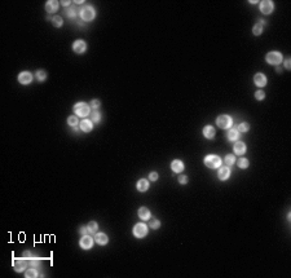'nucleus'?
<instances>
[{
	"mask_svg": "<svg viewBox=\"0 0 291 278\" xmlns=\"http://www.w3.org/2000/svg\"><path fill=\"white\" fill-rule=\"evenodd\" d=\"M216 123H217V125H219L220 128L226 129V128L232 127V124H233V119H232L230 116H228V115H221V116H219V118L216 119Z\"/></svg>",
	"mask_w": 291,
	"mask_h": 278,
	"instance_id": "nucleus-5",
	"label": "nucleus"
},
{
	"mask_svg": "<svg viewBox=\"0 0 291 278\" xmlns=\"http://www.w3.org/2000/svg\"><path fill=\"white\" fill-rule=\"evenodd\" d=\"M58 9V2L56 0H49V2L45 3V11L49 12V13H53V12H57Z\"/></svg>",
	"mask_w": 291,
	"mask_h": 278,
	"instance_id": "nucleus-13",
	"label": "nucleus"
},
{
	"mask_svg": "<svg viewBox=\"0 0 291 278\" xmlns=\"http://www.w3.org/2000/svg\"><path fill=\"white\" fill-rule=\"evenodd\" d=\"M25 276L26 277H36V276H38V272H36L35 269H29V270L26 272Z\"/></svg>",
	"mask_w": 291,
	"mask_h": 278,
	"instance_id": "nucleus-34",
	"label": "nucleus"
},
{
	"mask_svg": "<svg viewBox=\"0 0 291 278\" xmlns=\"http://www.w3.org/2000/svg\"><path fill=\"white\" fill-rule=\"evenodd\" d=\"M230 176V168L226 166V167H221L219 169V178L220 180H226Z\"/></svg>",
	"mask_w": 291,
	"mask_h": 278,
	"instance_id": "nucleus-16",
	"label": "nucleus"
},
{
	"mask_svg": "<svg viewBox=\"0 0 291 278\" xmlns=\"http://www.w3.org/2000/svg\"><path fill=\"white\" fill-rule=\"evenodd\" d=\"M92 243H93V241H92V238H91V237H88V235H83V237H82V239H80V247H82V248L88 250V248L92 247Z\"/></svg>",
	"mask_w": 291,
	"mask_h": 278,
	"instance_id": "nucleus-10",
	"label": "nucleus"
},
{
	"mask_svg": "<svg viewBox=\"0 0 291 278\" xmlns=\"http://www.w3.org/2000/svg\"><path fill=\"white\" fill-rule=\"evenodd\" d=\"M290 64H291V60H290V58H287V60L285 61V67H286V69H287V70H290V69H291V67H290Z\"/></svg>",
	"mask_w": 291,
	"mask_h": 278,
	"instance_id": "nucleus-39",
	"label": "nucleus"
},
{
	"mask_svg": "<svg viewBox=\"0 0 291 278\" xmlns=\"http://www.w3.org/2000/svg\"><path fill=\"white\" fill-rule=\"evenodd\" d=\"M92 119H93V122H96V123H98L100 120H101V114L98 113L97 110H94L93 113H92Z\"/></svg>",
	"mask_w": 291,
	"mask_h": 278,
	"instance_id": "nucleus-30",
	"label": "nucleus"
},
{
	"mask_svg": "<svg viewBox=\"0 0 291 278\" xmlns=\"http://www.w3.org/2000/svg\"><path fill=\"white\" fill-rule=\"evenodd\" d=\"M74 111L78 116H87L91 111V107H89V105L85 104V102H78V104L74 106Z\"/></svg>",
	"mask_w": 291,
	"mask_h": 278,
	"instance_id": "nucleus-2",
	"label": "nucleus"
},
{
	"mask_svg": "<svg viewBox=\"0 0 291 278\" xmlns=\"http://www.w3.org/2000/svg\"><path fill=\"white\" fill-rule=\"evenodd\" d=\"M238 167L239 168H247L248 167V160L246 158H241L238 160Z\"/></svg>",
	"mask_w": 291,
	"mask_h": 278,
	"instance_id": "nucleus-27",
	"label": "nucleus"
},
{
	"mask_svg": "<svg viewBox=\"0 0 291 278\" xmlns=\"http://www.w3.org/2000/svg\"><path fill=\"white\" fill-rule=\"evenodd\" d=\"M248 128H250L248 123H241V124H239V127H238V129H239L241 132H247V131H248Z\"/></svg>",
	"mask_w": 291,
	"mask_h": 278,
	"instance_id": "nucleus-31",
	"label": "nucleus"
},
{
	"mask_svg": "<svg viewBox=\"0 0 291 278\" xmlns=\"http://www.w3.org/2000/svg\"><path fill=\"white\" fill-rule=\"evenodd\" d=\"M224 162H225V164L228 166H232V164H234V162H235V158H234V155H232V154H228L225 156V159H224Z\"/></svg>",
	"mask_w": 291,
	"mask_h": 278,
	"instance_id": "nucleus-24",
	"label": "nucleus"
},
{
	"mask_svg": "<svg viewBox=\"0 0 291 278\" xmlns=\"http://www.w3.org/2000/svg\"><path fill=\"white\" fill-rule=\"evenodd\" d=\"M204 164L210 168H219L220 164H221V159H220V156L211 154V155H207L206 158H204Z\"/></svg>",
	"mask_w": 291,
	"mask_h": 278,
	"instance_id": "nucleus-1",
	"label": "nucleus"
},
{
	"mask_svg": "<svg viewBox=\"0 0 291 278\" xmlns=\"http://www.w3.org/2000/svg\"><path fill=\"white\" fill-rule=\"evenodd\" d=\"M171 168H172V171H174V172L180 173V172L184 171V163L181 162V160L176 159V160H174V162L171 163Z\"/></svg>",
	"mask_w": 291,
	"mask_h": 278,
	"instance_id": "nucleus-12",
	"label": "nucleus"
},
{
	"mask_svg": "<svg viewBox=\"0 0 291 278\" xmlns=\"http://www.w3.org/2000/svg\"><path fill=\"white\" fill-rule=\"evenodd\" d=\"M139 217L142 219V220H149L150 219V211L146 207H141L139 210Z\"/></svg>",
	"mask_w": 291,
	"mask_h": 278,
	"instance_id": "nucleus-19",
	"label": "nucleus"
},
{
	"mask_svg": "<svg viewBox=\"0 0 291 278\" xmlns=\"http://www.w3.org/2000/svg\"><path fill=\"white\" fill-rule=\"evenodd\" d=\"M254 82H255V84H256L257 87H264L265 84H267V78H265L264 74L257 73L255 77H254Z\"/></svg>",
	"mask_w": 291,
	"mask_h": 278,
	"instance_id": "nucleus-11",
	"label": "nucleus"
},
{
	"mask_svg": "<svg viewBox=\"0 0 291 278\" xmlns=\"http://www.w3.org/2000/svg\"><path fill=\"white\" fill-rule=\"evenodd\" d=\"M179 181H180V184H186V182H188V177L183 175V176L179 177Z\"/></svg>",
	"mask_w": 291,
	"mask_h": 278,
	"instance_id": "nucleus-38",
	"label": "nucleus"
},
{
	"mask_svg": "<svg viewBox=\"0 0 291 278\" xmlns=\"http://www.w3.org/2000/svg\"><path fill=\"white\" fill-rule=\"evenodd\" d=\"M252 33H254V35H260L263 33V26H260V24L255 25L252 29Z\"/></svg>",
	"mask_w": 291,
	"mask_h": 278,
	"instance_id": "nucleus-29",
	"label": "nucleus"
},
{
	"mask_svg": "<svg viewBox=\"0 0 291 278\" xmlns=\"http://www.w3.org/2000/svg\"><path fill=\"white\" fill-rule=\"evenodd\" d=\"M52 24H53V26L54 27H61L62 26V18L60 16H56V17H53V20H52Z\"/></svg>",
	"mask_w": 291,
	"mask_h": 278,
	"instance_id": "nucleus-25",
	"label": "nucleus"
},
{
	"mask_svg": "<svg viewBox=\"0 0 291 278\" xmlns=\"http://www.w3.org/2000/svg\"><path fill=\"white\" fill-rule=\"evenodd\" d=\"M72 49H74V52H76V53H83V52H85V49H87V44H85V42H83V40H76V42L72 44Z\"/></svg>",
	"mask_w": 291,
	"mask_h": 278,
	"instance_id": "nucleus-9",
	"label": "nucleus"
},
{
	"mask_svg": "<svg viewBox=\"0 0 291 278\" xmlns=\"http://www.w3.org/2000/svg\"><path fill=\"white\" fill-rule=\"evenodd\" d=\"M274 9V4L273 2H269V0H265V2L260 3V11L263 14H270Z\"/></svg>",
	"mask_w": 291,
	"mask_h": 278,
	"instance_id": "nucleus-7",
	"label": "nucleus"
},
{
	"mask_svg": "<svg viewBox=\"0 0 291 278\" xmlns=\"http://www.w3.org/2000/svg\"><path fill=\"white\" fill-rule=\"evenodd\" d=\"M158 173L157 172H150V175H149V180L150 181H157L158 180Z\"/></svg>",
	"mask_w": 291,
	"mask_h": 278,
	"instance_id": "nucleus-37",
	"label": "nucleus"
},
{
	"mask_svg": "<svg viewBox=\"0 0 291 278\" xmlns=\"http://www.w3.org/2000/svg\"><path fill=\"white\" fill-rule=\"evenodd\" d=\"M255 97H256V100L261 101V100H264V97H265V93L263 92V91H257V92L255 93Z\"/></svg>",
	"mask_w": 291,
	"mask_h": 278,
	"instance_id": "nucleus-33",
	"label": "nucleus"
},
{
	"mask_svg": "<svg viewBox=\"0 0 291 278\" xmlns=\"http://www.w3.org/2000/svg\"><path fill=\"white\" fill-rule=\"evenodd\" d=\"M149 189V182L145 180V178H141L137 182V190L139 191H146Z\"/></svg>",
	"mask_w": 291,
	"mask_h": 278,
	"instance_id": "nucleus-21",
	"label": "nucleus"
},
{
	"mask_svg": "<svg viewBox=\"0 0 291 278\" xmlns=\"http://www.w3.org/2000/svg\"><path fill=\"white\" fill-rule=\"evenodd\" d=\"M133 234H135V237H137V238H142V237L148 234V226L142 223L136 224L133 228Z\"/></svg>",
	"mask_w": 291,
	"mask_h": 278,
	"instance_id": "nucleus-6",
	"label": "nucleus"
},
{
	"mask_svg": "<svg viewBox=\"0 0 291 278\" xmlns=\"http://www.w3.org/2000/svg\"><path fill=\"white\" fill-rule=\"evenodd\" d=\"M203 134L206 138H212L215 136V128L211 127V125H206V127L203 128Z\"/></svg>",
	"mask_w": 291,
	"mask_h": 278,
	"instance_id": "nucleus-18",
	"label": "nucleus"
},
{
	"mask_svg": "<svg viewBox=\"0 0 291 278\" xmlns=\"http://www.w3.org/2000/svg\"><path fill=\"white\" fill-rule=\"evenodd\" d=\"M94 16H96V12H94V9L92 7H89V5H87V7H83L80 9V17H82V20H84V21H92L93 18H94Z\"/></svg>",
	"mask_w": 291,
	"mask_h": 278,
	"instance_id": "nucleus-3",
	"label": "nucleus"
},
{
	"mask_svg": "<svg viewBox=\"0 0 291 278\" xmlns=\"http://www.w3.org/2000/svg\"><path fill=\"white\" fill-rule=\"evenodd\" d=\"M36 78H38L39 82H43V80H45V78H47V74H45V71L39 70L38 73H36Z\"/></svg>",
	"mask_w": 291,
	"mask_h": 278,
	"instance_id": "nucleus-28",
	"label": "nucleus"
},
{
	"mask_svg": "<svg viewBox=\"0 0 291 278\" xmlns=\"http://www.w3.org/2000/svg\"><path fill=\"white\" fill-rule=\"evenodd\" d=\"M67 123H69L70 125H72V127H75V125L79 123L78 116H75V115H71V116H69V118H67Z\"/></svg>",
	"mask_w": 291,
	"mask_h": 278,
	"instance_id": "nucleus-26",
	"label": "nucleus"
},
{
	"mask_svg": "<svg viewBox=\"0 0 291 278\" xmlns=\"http://www.w3.org/2000/svg\"><path fill=\"white\" fill-rule=\"evenodd\" d=\"M75 9L74 8H67V11H66V16L69 17V18H72V17H75Z\"/></svg>",
	"mask_w": 291,
	"mask_h": 278,
	"instance_id": "nucleus-32",
	"label": "nucleus"
},
{
	"mask_svg": "<svg viewBox=\"0 0 291 278\" xmlns=\"http://www.w3.org/2000/svg\"><path fill=\"white\" fill-rule=\"evenodd\" d=\"M150 226H152L153 229H158V228L161 226V223H159L158 220H152L150 221Z\"/></svg>",
	"mask_w": 291,
	"mask_h": 278,
	"instance_id": "nucleus-36",
	"label": "nucleus"
},
{
	"mask_svg": "<svg viewBox=\"0 0 291 278\" xmlns=\"http://www.w3.org/2000/svg\"><path fill=\"white\" fill-rule=\"evenodd\" d=\"M62 4H63V5H69L70 2H62Z\"/></svg>",
	"mask_w": 291,
	"mask_h": 278,
	"instance_id": "nucleus-42",
	"label": "nucleus"
},
{
	"mask_svg": "<svg viewBox=\"0 0 291 278\" xmlns=\"http://www.w3.org/2000/svg\"><path fill=\"white\" fill-rule=\"evenodd\" d=\"M24 256H25L26 259H33V257H31V254L29 252V251H25V252H24Z\"/></svg>",
	"mask_w": 291,
	"mask_h": 278,
	"instance_id": "nucleus-41",
	"label": "nucleus"
},
{
	"mask_svg": "<svg viewBox=\"0 0 291 278\" xmlns=\"http://www.w3.org/2000/svg\"><path fill=\"white\" fill-rule=\"evenodd\" d=\"M87 229H88V232H89V233H96V232H97V229H98V225H97V223H94V221H91V223L88 224Z\"/></svg>",
	"mask_w": 291,
	"mask_h": 278,
	"instance_id": "nucleus-23",
	"label": "nucleus"
},
{
	"mask_svg": "<svg viewBox=\"0 0 291 278\" xmlns=\"http://www.w3.org/2000/svg\"><path fill=\"white\" fill-rule=\"evenodd\" d=\"M87 228H84V226H80V229H79V232L82 233V234H83V235H85V233H87Z\"/></svg>",
	"mask_w": 291,
	"mask_h": 278,
	"instance_id": "nucleus-40",
	"label": "nucleus"
},
{
	"mask_svg": "<svg viewBox=\"0 0 291 278\" xmlns=\"http://www.w3.org/2000/svg\"><path fill=\"white\" fill-rule=\"evenodd\" d=\"M27 267V264L24 259H18V260H14V264H13V268H14V270L17 272H22L25 270Z\"/></svg>",
	"mask_w": 291,
	"mask_h": 278,
	"instance_id": "nucleus-15",
	"label": "nucleus"
},
{
	"mask_svg": "<svg viewBox=\"0 0 291 278\" xmlns=\"http://www.w3.org/2000/svg\"><path fill=\"white\" fill-rule=\"evenodd\" d=\"M238 136H239V133H238L237 129H230L229 133H228V138H229V141H234V140H237Z\"/></svg>",
	"mask_w": 291,
	"mask_h": 278,
	"instance_id": "nucleus-22",
	"label": "nucleus"
},
{
	"mask_svg": "<svg viewBox=\"0 0 291 278\" xmlns=\"http://www.w3.org/2000/svg\"><path fill=\"white\" fill-rule=\"evenodd\" d=\"M33 80V75H31L29 71H22V73L18 75V82L21 84H29Z\"/></svg>",
	"mask_w": 291,
	"mask_h": 278,
	"instance_id": "nucleus-8",
	"label": "nucleus"
},
{
	"mask_svg": "<svg viewBox=\"0 0 291 278\" xmlns=\"http://www.w3.org/2000/svg\"><path fill=\"white\" fill-rule=\"evenodd\" d=\"M265 60L268 64L270 65H278L282 62V55L280 52H269L265 57Z\"/></svg>",
	"mask_w": 291,
	"mask_h": 278,
	"instance_id": "nucleus-4",
	"label": "nucleus"
},
{
	"mask_svg": "<svg viewBox=\"0 0 291 278\" xmlns=\"http://www.w3.org/2000/svg\"><path fill=\"white\" fill-rule=\"evenodd\" d=\"M80 129L84 132H89L91 129H92V122H91V120H87V119L82 120L80 122Z\"/></svg>",
	"mask_w": 291,
	"mask_h": 278,
	"instance_id": "nucleus-20",
	"label": "nucleus"
},
{
	"mask_svg": "<svg viewBox=\"0 0 291 278\" xmlns=\"http://www.w3.org/2000/svg\"><path fill=\"white\" fill-rule=\"evenodd\" d=\"M233 149H234V153L238 154V155H243L245 153H246V145H245L243 142H241V141L235 142L234 146H233Z\"/></svg>",
	"mask_w": 291,
	"mask_h": 278,
	"instance_id": "nucleus-14",
	"label": "nucleus"
},
{
	"mask_svg": "<svg viewBox=\"0 0 291 278\" xmlns=\"http://www.w3.org/2000/svg\"><path fill=\"white\" fill-rule=\"evenodd\" d=\"M94 239H96L97 243L101 245V246L107 243V235L105 234V233H97L96 237H94Z\"/></svg>",
	"mask_w": 291,
	"mask_h": 278,
	"instance_id": "nucleus-17",
	"label": "nucleus"
},
{
	"mask_svg": "<svg viewBox=\"0 0 291 278\" xmlns=\"http://www.w3.org/2000/svg\"><path fill=\"white\" fill-rule=\"evenodd\" d=\"M100 105H101V102H100L98 100H92V101H91V107H92V109H97V107H100Z\"/></svg>",
	"mask_w": 291,
	"mask_h": 278,
	"instance_id": "nucleus-35",
	"label": "nucleus"
}]
</instances>
